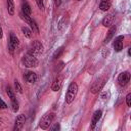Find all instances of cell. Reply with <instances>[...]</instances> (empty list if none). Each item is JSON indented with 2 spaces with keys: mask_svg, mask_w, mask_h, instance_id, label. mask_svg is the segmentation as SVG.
Here are the masks:
<instances>
[{
  "mask_svg": "<svg viewBox=\"0 0 131 131\" xmlns=\"http://www.w3.org/2000/svg\"><path fill=\"white\" fill-rule=\"evenodd\" d=\"M77 92H78V85L75 83V82H72L68 88V91H67V94H66V102L68 104L72 103L77 95Z\"/></svg>",
  "mask_w": 131,
  "mask_h": 131,
  "instance_id": "obj_1",
  "label": "cell"
},
{
  "mask_svg": "<svg viewBox=\"0 0 131 131\" xmlns=\"http://www.w3.org/2000/svg\"><path fill=\"white\" fill-rule=\"evenodd\" d=\"M54 118H55L54 113L45 114V115L41 118V120H40V122H39V127H40L41 129H44V130H45V129H48L49 126L52 124Z\"/></svg>",
  "mask_w": 131,
  "mask_h": 131,
  "instance_id": "obj_2",
  "label": "cell"
},
{
  "mask_svg": "<svg viewBox=\"0 0 131 131\" xmlns=\"http://www.w3.org/2000/svg\"><path fill=\"white\" fill-rule=\"evenodd\" d=\"M43 51H44V47H43L42 43L39 42L38 40H36V41H34V42L31 44L28 53L31 54V55L36 56V55H39V54L43 53Z\"/></svg>",
  "mask_w": 131,
  "mask_h": 131,
  "instance_id": "obj_3",
  "label": "cell"
},
{
  "mask_svg": "<svg viewBox=\"0 0 131 131\" xmlns=\"http://www.w3.org/2000/svg\"><path fill=\"white\" fill-rule=\"evenodd\" d=\"M21 61H23V64H24L25 67H27V68H36V67H38V64H39L38 59H37L34 55H31V54H29V53L26 54V55H24Z\"/></svg>",
  "mask_w": 131,
  "mask_h": 131,
  "instance_id": "obj_4",
  "label": "cell"
},
{
  "mask_svg": "<svg viewBox=\"0 0 131 131\" xmlns=\"http://www.w3.org/2000/svg\"><path fill=\"white\" fill-rule=\"evenodd\" d=\"M18 45V39L15 36L14 33L10 34V38H9V42H8V50L10 52V54H13L15 47Z\"/></svg>",
  "mask_w": 131,
  "mask_h": 131,
  "instance_id": "obj_5",
  "label": "cell"
},
{
  "mask_svg": "<svg viewBox=\"0 0 131 131\" xmlns=\"http://www.w3.org/2000/svg\"><path fill=\"white\" fill-rule=\"evenodd\" d=\"M104 84H105V80H104V79H99V80H97L96 82H94L93 85H92L91 88H90L91 93H93V94L98 93V92L102 89V87L104 86Z\"/></svg>",
  "mask_w": 131,
  "mask_h": 131,
  "instance_id": "obj_6",
  "label": "cell"
},
{
  "mask_svg": "<svg viewBox=\"0 0 131 131\" xmlns=\"http://www.w3.org/2000/svg\"><path fill=\"white\" fill-rule=\"evenodd\" d=\"M130 81V74L129 72H123L118 77V82L121 86H126Z\"/></svg>",
  "mask_w": 131,
  "mask_h": 131,
  "instance_id": "obj_7",
  "label": "cell"
},
{
  "mask_svg": "<svg viewBox=\"0 0 131 131\" xmlns=\"http://www.w3.org/2000/svg\"><path fill=\"white\" fill-rule=\"evenodd\" d=\"M25 122H26V117H25V115H23V114H21V115H18V116L16 117V119H15V124H14L13 130H14V131H19V130L23 128Z\"/></svg>",
  "mask_w": 131,
  "mask_h": 131,
  "instance_id": "obj_8",
  "label": "cell"
},
{
  "mask_svg": "<svg viewBox=\"0 0 131 131\" xmlns=\"http://www.w3.org/2000/svg\"><path fill=\"white\" fill-rule=\"evenodd\" d=\"M23 78L28 83H35L37 80V75L34 72H26V73H24Z\"/></svg>",
  "mask_w": 131,
  "mask_h": 131,
  "instance_id": "obj_9",
  "label": "cell"
},
{
  "mask_svg": "<svg viewBox=\"0 0 131 131\" xmlns=\"http://www.w3.org/2000/svg\"><path fill=\"white\" fill-rule=\"evenodd\" d=\"M123 40H124V36H118L115 41H114V48L115 51L120 52L123 49Z\"/></svg>",
  "mask_w": 131,
  "mask_h": 131,
  "instance_id": "obj_10",
  "label": "cell"
},
{
  "mask_svg": "<svg viewBox=\"0 0 131 131\" xmlns=\"http://www.w3.org/2000/svg\"><path fill=\"white\" fill-rule=\"evenodd\" d=\"M61 85H62V77L59 76V77H57V78L53 81V83H52V85H51V90L54 91V92H56V91L60 90Z\"/></svg>",
  "mask_w": 131,
  "mask_h": 131,
  "instance_id": "obj_11",
  "label": "cell"
},
{
  "mask_svg": "<svg viewBox=\"0 0 131 131\" xmlns=\"http://www.w3.org/2000/svg\"><path fill=\"white\" fill-rule=\"evenodd\" d=\"M101 114H102V112H101L100 110L96 111V112L93 114L92 119H91V129H94L95 125L98 123V121H99V119H100V117H101Z\"/></svg>",
  "mask_w": 131,
  "mask_h": 131,
  "instance_id": "obj_12",
  "label": "cell"
},
{
  "mask_svg": "<svg viewBox=\"0 0 131 131\" xmlns=\"http://www.w3.org/2000/svg\"><path fill=\"white\" fill-rule=\"evenodd\" d=\"M114 19H115V16L111 13V14H107L104 18H103V20H102V25L104 26V27H111L113 24H114Z\"/></svg>",
  "mask_w": 131,
  "mask_h": 131,
  "instance_id": "obj_13",
  "label": "cell"
},
{
  "mask_svg": "<svg viewBox=\"0 0 131 131\" xmlns=\"http://www.w3.org/2000/svg\"><path fill=\"white\" fill-rule=\"evenodd\" d=\"M116 30H117L116 26H111V28H110V30H108V32H107V34H106V37H105V39H104V42H105V43H108V42L112 40V38L114 37V35H115V33H116Z\"/></svg>",
  "mask_w": 131,
  "mask_h": 131,
  "instance_id": "obj_14",
  "label": "cell"
},
{
  "mask_svg": "<svg viewBox=\"0 0 131 131\" xmlns=\"http://www.w3.org/2000/svg\"><path fill=\"white\" fill-rule=\"evenodd\" d=\"M99 8L101 11H106L111 8V1L110 0H101L99 3Z\"/></svg>",
  "mask_w": 131,
  "mask_h": 131,
  "instance_id": "obj_15",
  "label": "cell"
},
{
  "mask_svg": "<svg viewBox=\"0 0 131 131\" xmlns=\"http://www.w3.org/2000/svg\"><path fill=\"white\" fill-rule=\"evenodd\" d=\"M6 3H7L8 13L10 15H13L14 14V2H13V0H6Z\"/></svg>",
  "mask_w": 131,
  "mask_h": 131,
  "instance_id": "obj_16",
  "label": "cell"
},
{
  "mask_svg": "<svg viewBox=\"0 0 131 131\" xmlns=\"http://www.w3.org/2000/svg\"><path fill=\"white\" fill-rule=\"evenodd\" d=\"M21 11H23L24 13L28 14V15H31L32 9H31V6L29 5V3H27V2H24V3H23V5H21Z\"/></svg>",
  "mask_w": 131,
  "mask_h": 131,
  "instance_id": "obj_17",
  "label": "cell"
},
{
  "mask_svg": "<svg viewBox=\"0 0 131 131\" xmlns=\"http://www.w3.org/2000/svg\"><path fill=\"white\" fill-rule=\"evenodd\" d=\"M28 24L30 25V27H31V29L33 30V32H34V33L39 34V28H38V25L36 24V21H35L34 19H31Z\"/></svg>",
  "mask_w": 131,
  "mask_h": 131,
  "instance_id": "obj_18",
  "label": "cell"
},
{
  "mask_svg": "<svg viewBox=\"0 0 131 131\" xmlns=\"http://www.w3.org/2000/svg\"><path fill=\"white\" fill-rule=\"evenodd\" d=\"M6 93H7L8 97L10 98V100H14V99H16V98H15V95H14V92H13V90L11 89L10 86H7V87H6Z\"/></svg>",
  "mask_w": 131,
  "mask_h": 131,
  "instance_id": "obj_19",
  "label": "cell"
},
{
  "mask_svg": "<svg viewBox=\"0 0 131 131\" xmlns=\"http://www.w3.org/2000/svg\"><path fill=\"white\" fill-rule=\"evenodd\" d=\"M21 32H23V34H24V36H25L26 38H31V37H32V31H31L29 28L23 27V28H21Z\"/></svg>",
  "mask_w": 131,
  "mask_h": 131,
  "instance_id": "obj_20",
  "label": "cell"
},
{
  "mask_svg": "<svg viewBox=\"0 0 131 131\" xmlns=\"http://www.w3.org/2000/svg\"><path fill=\"white\" fill-rule=\"evenodd\" d=\"M62 53H63V47H60V48H58V49L54 52V54H53V58L56 59V58L60 57V55H61Z\"/></svg>",
  "mask_w": 131,
  "mask_h": 131,
  "instance_id": "obj_21",
  "label": "cell"
},
{
  "mask_svg": "<svg viewBox=\"0 0 131 131\" xmlns=\"http://www.w3.org/2000/svg\"><path fill=\"white\" fill-rule=\"evenodd\" d=\"M11 108H12L13 112H17V111H18L19 106H18V102L16 101V99L11 100Z\"/></svg>",
  "mask_w": 131,
  "mask_h": 131,
  "instance_id": "obj_22",
  "label": "cell"
},
{
  "mask_svg": "<svg viewBox=\"0 0 131 131\" xmlns=\"http://www.w3.org/2000/svg\"><path fill=\"white\" fill-rule=\"evenodd\" d=\"M19 15H20V18H21L23 20H25L26 23H29V21H30V20L32 19L30 15H28V14H26V13H24L23 11L20 12V14H19Z\"/></svg>",
  "mask_w": 131,
  "mask_h": 131,
  "instance_id": "obj_23",
  "label": "cell"
},
{
  "mask_svg": "<svg viewBox=\"0 0 131 131\" xmlns=\"http://www.w3.org/2000/svg\"><path fill=\"white\" fill-rule=\"evenodd\" d=\"M14 88L15 90L18 92V93H23V89H21V86L19 84V82L17 80H14Z\"/></svg>",
  "mask_w": 131,
  "mask_h": 131,
  "instance_id": "obj_24",
  "label": "cell"
},
{
  "mask_svg": "<svg viewBox=\"0 0 131 131\" xmlns=\"http://www.w3.org/2000/svg\"><path fill=\"white\" fill-rule=\"evenodd\" d=\"M36 3L38 5V7L41 10H44V4H43V0H36Z\"/></svg>",
  "mask_w": 131,
  "mask_h": 131,
  "instance_id": "obj_25",
  "label": "cell"
},
{
  "mask_svg": "<svg viewBox=\"0 0 131 131\" xmlns=\"http://www.w3.org/2000/svg\"><path fill=\"white\" fill-rule=\"evenodd\" d=\"M126 103H127L128 106H131V93H129L126 96Z\"/></svg>",
  "mask_w": 131,
  "mask_h": 131,
  "instance_id": "obj_26",
  "label": "cell"
},
{
  "mask_svg": "<svg viewBox=\"0 0 131 131\" xmlns=\"http://www.w3.org/2000/svg\"><path fill=\"white\" fill-rule=\"evenodd\" d=\"M7 107V105H6V103L0 98V108H6Z\"/></svg>",
  "mask_w": 131,
  "mask_h": 131,
  "instance_id": "obj_27",
  "label": "cell"
},
{
  "mask_svg": "<svg viewBox=\"0 0 131 131\" xmlns=\"http://www.w3.org/2000/svg\"><path fill=\"white\" fill-rule=\"evenodd\" d=\"M61 1H62V0H54V4H55V6H56V7L59 6L60 3H61Z\"/></svg>",
  "mask_w": 131,
  "mask_h": 131,
  "instance_id": "obj_28",
  "label": "cell"
},
{
  "mask_svg": "<svg viewBox=\"0 0 131 131\" xmlns=\"http://www.w3.org/2000/svg\"><path fill=\"white\" fill-rule=\"evenodd\" d=\"M56 129H59V125H58V124H55V125L51 128V130H56Z\"/></svg>",
  "mask_w": 131,
  "mask_h": 131,
  "instance_id": "obj_29",
  "label": "cell"
},
{
  "mask_svg": "<svg viewBox=\"0 0 131 131\" xmlns=\"http://www.w3.org/2000/svg\"><path fill=\"white\" fill-rule=\"evenodd\" d=\"M2 35H3V34H2V28L0 27V38H2Z\"/></svg>",
  "mask_w": 131,
  "mask_h": 131,
  "instance_id": "obj_30",
  "label": "cell"
}]
</instances>
